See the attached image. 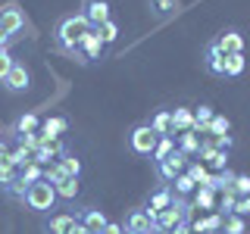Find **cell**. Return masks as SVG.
<instances>
[{"mask_svg": "<svg viewBox=\"0 0 250 234\" xmlns=\"http://www.w3.org/2000/svg\"><path fill=\"white\" fill-rule=\"evenodd\" d=\"M88 31H91V22H88V16H84V10L62 16L57 22V28H53V50L62 53V57H75L78 44H82V38L88 35Z\"/></svg>", "mask_w": 250, "mask_h": 234, "instance_id": "6da1fadb", "label": "cell"}, {"mask_svg": "<svg viewBox=\"0 0 250 234\" xmlns=\"http://www.w3.org/2000/svg\"><path fill=\"white\" fill-rule=\"evenodd\" d=\"M57 200L60 197H57V191H53V184L41 178V181H35V184L28 187V194H25V200H22V203H25L28 209H35V213H50V209L57 206Z\"/></svg>", "mask_w": 250, "mask_h": 234, "instance_id": "7a4b0ae2", "label": "cell"}, {"mask_svg": "<svg viewBox=\"0 0 250 234\" xmlns=\"http://www.w3.org/2000/svg\"><path fill=\"white\" fill-rule=\"evenodd\" d=\"M156 140H160V135L144 122V125H135V128H131L128 147H131V153H138V156H150L153 147H156Z\"/></svg>", "mask_w": 250, "mask_h": 234, "instance_id": "3957f363", "label": "cell"}, {"mask_svg": "<svg viewBox=\"0 0 250 234\" xmlns=\"http://www.w3.org/2000/svg\"><path fill=\"white\" fill-rule=\"evenodd\" d=\"M104 41H100V35H97V28H91L88 35L82 38V44H78V50H75V62H82V66H88V62H94V59H100L104 57Z\"/></svg>", "mask_w": 250, "mask_h": 234, "instance_id": "277c9868", "label": "cell"}, {"mask_svg": "<svg viewBox=\"0 0 250 234\" xmlns=\"http://www.w3.org/2000/svg\"><path fill=\"white\" fill-rule=\"evenodd\" d=\"M200 162L203 166H209L213 172H222V169H229V150H222V147H216V140L213 137H203L200 140Z\"/></svg>", "mask_w": 250, "mask_h": 234, "instance_id": "5b68a950", "label": "cell"}, {"mask_svg": "<svg viewBox=\"0 0 250 234\" xmlns=\"http://www.w3.org/2000/svg\"><path fill=\"white\" fill-rule=\"evenodd\" d=\"M188 162H191V159H188L182 150L169 153L163 162H156V178H160V181H166V184H172V181H175V175H182V172L188 169Z\"/></svg>", "mask_w": 250, "mask_h": 234, "instance_id": "8992f818", "label": "cell"}, {"mask_svg": "<svg viewBox=\"0 0 250 234\" xmlns=\"http://www.w3.org/2000/svg\"><path fill=\"white\" fill-rule=\"evenodd\" d=\"M172 200H175V194H172V187L169 184H163L156 194H150V200H147V206H144V213L150 215V222H153V228H156V218H160L163 209H169L172 206Z\"/></svg>", "mask_w": 250, "mask_h": 234, "instance_id": "52a82bcc", "label": "cell"}, {"mask_svg": "<svg viewBox=\"0 0 250 234\" xmlns=\"http://www.w3.org/2000/svg\"><path fill=\"white\" fill-rule=\"evenodd\" d=\"M22 28H25V16H22L19 6H13V3L0 6V31H6L10 38H16Z\"/></svg>", "mask_w": 250, "mask_h": 234, "instance_id": "ba28073f", "label": "cell"}, {"mask_svg": "<svg viewBox=\"0 0 250 234\" xmlns=\"http://www.w3.org/2000/svg\"><path fill=\"white\" fill-rule=\"evenodd\" d=\"M66 131H69L66 116H47L41 122V128H38V135H41V144H50V140H60Z\"/></svg>", "mask_w": 250, "mask_h": 234, "instance_id": "9c48e42d", "label": "cell"}, {"mask_svg": "<svg viewBox=\"0 0 250 234\" xmlns=\"http://www.w3.org/2000/svg\"><path fill=\"white\" fill-rule=\"evenodd\" d=\"M213 41H216V47L225 53V57H231V53H244V35H241L238 28H222Z\"/></svg>", "mask_w": 250, "mask_h": 234, "instance_id": "30bf717a", "label": "cell"}, {"mask_svg": "<svg viewBox=\"0 0 250 234\" xmlns=\"http://www.w3.org/2000/svg\"><path fill=\"white\" fill-rule=\"evenodd\" d=\"M75 215H78V222L88 228V234H100L106 228V222L109 218L104 215V209H97V206H84V209H75Z\"/></svg>", "mask_w": 250, "mask_h": 234, "instance_id": "8fae6325", "label": "cell"}, {"mask_svg": "<svg viewBox=\"0 0 250 234\" xmlns=\"http://www.w3.org/2000/svg\"><path fill=\"white\" fill-rule=\"evenodd\" d=\"M122 228H125V234H150L153 222H150V215H147L144 209H131V213L125 215Z\"/></svg>", "mask_w": 250, "mask_h": 234, "instance_id": "7c38bea8", "label": "cell"}, {"mask_svg": "<svg viewBox=\"0 0 250 234\" xmlns=\"http://www.w3.org/2000/svg\"><path fill=\"white\" fill-rule=\"evenodd\" d=\"M203 66L213 78H225V53L216 47V41L207 44V53H203Z\"/></svg>", "mask_w": 250, "mask_h": 234, "instance_id": "4fadbf2b", "label": "cell"}, {"mask_svg": "<svg viewBox=\"0 0 250 234\" xmlns=\"http://www.w3.org/2000/svg\"><path fill=\"white\" fill-rule=\"evenodd\" d=\"M28 84H31V75H28V69L22 66V62H16V66L10 69V75L3 78V88L10 91V94H22V91H28Z\"/></svg>", "mask_w": 250, "mask_h": 234, "instance_id": "5bb4252c", "label": "cell"}, {"mask_svg": "<svg viewBox=\"0 0 250 234\" xmlns=\"http://www.w3.org/2000/svg\"><path fill=\"white\" fill-rule=\"evenodd\" d=\"M84 16H88L91 28H100L104 22H109V3H106V0H88Z\"/></svg>", "mask_w": 250, "mask_h": 234, "instance_id": "9a60e30c", "label": "cell"}, {"mask_svg": "<svg viewBox=\"0 0 250 234\" xmlns=\"http://www.w3.org/2000/svg\"><path fill=\"white\" fill-rule=\"evenodd\" d=\"M75 225H78L75 213H57V215H50V222H47V234H69Z\"/></svg>", "mask_w": 250, "mask_h": 234, "instance_id": "2e32d148", "label": "cell"}, {"mask_svg": "<svg viewBox=\"0 0 250 234\" xmlns=\"http://www.w3.org/2000/svg\"><path fill=\"white\" fill-rule=\"evenodd\" d=\"M182 131H194V109L175 106L172 109V135H182Z\"/></svg>", "mask_w": 250, "mask_h": 234, "instance_id": "e0dca14e", "label": "cell"}, {"mask_svg": "<svg viewBox=\"0 0 250 234\" xmlns=\"http://www.w3.org/2000/svg\"><path fill=\"white\" fill-rule=\"evenodd\" d=\"M175 137H178L175 147L188 156V159H194V156L200 153V135H197V131H182V135H175Z\"/></svg>", "mask_w": 250, "mask_h": 234, "instance_id": "ac0fdd59", "label": "cell"}, {"mask_svg": "<svg viewBox=\"0 0 250 234\" xmlns=\"http://www.w3.org/2000/svg\"><path fill=\"white\" fill-rule=\"evenodd\" d=\"M222 213H213V215H207V218H194L191 222V231L194 234H207V231H222Z\"/></svg>", "mask_w": 250, "mask_h": 234, "instance_id": "d6986e66", "label": "cell"}, {"mask_svg": "<svg viewBox=\"0 0 250 234\" xmlns=\"http://www.w3.org/2000/svg\"><path fill=\"white\" fill-rule=\"evenodd\" d=\"M213 116H216L213 106H209V103H200L197 109H194V131H197V135H207V128H209V122H213Z\"/></svg>", "mask_w": 250, "mask_h": 234, "instance_id": "ffe728a7", "label": "cell"}, {"mask_svg": "<svg viewBox=\"0 0 250 234\" xmlns=\"http://www.w3.org/2000/svg\"><path fill=\"white\" fill-rule=\"evenodd\" d=\"M188 175H191L194 178V184H197V187H209V178H213V172H209L207 166H203V162L200 159H191V162H188Z\"/></svg>", "mask_w": 250, "mask_h": 234, "instance_id": "44dd1931", "label": "cell"}, {"mask_svg": "<svg viewBox=\"0 0 250 234\" xmlns=\"http://www.w3.org/2000/svg\"><path fill=\"white\" fill-rule=\"evenodd\" d=\"M147 125H150V128H153L160 137L172 135V109H160V113H153V119L147 122Z\"/></svg>", "mask_w": 250, "mask_h": 234, "instance_id": "7402d4cb", "label": "cell"}, {"mask_svg": "<svg viewBox=\"0 0 250 234\" xmlns=\"http://www.w3.org/2000/svg\"><path fill=\"white\" fill-rule=\"evenodd\" d=\"M216 191L213 187H197V191H194V200H191V206L194 209H216Z\"/></svg>", "mask_w": 250, "mask_h": 234, "instance_id": "603a6c76", "label": "cell"}, {"mask_svg": "<svg viewBox=\"0 0 250 234\" xmlns=\"http://www.w3.org/2000/svg\"><path fill=\"white\" fill-rule=\"evenodd\" d=\"M38 128H41V119H38L35 113H22L13 125V135L19 137V135H28V131H38Z\"/></svg>", "mask_w": 250, "mask_h": 234, "instance_id": "cb8c5ba5", "label": "cell"}, {"mask_svg": "<svg viewBox=\"0 0 250 234\" xmlns=\"http://www.w3.org/2000/svg\"><path fill=\"white\" fill-rule=\"evenodd\" d=\"M53 191H57V197H62V200H75V197H78V191H82V184H78V178L66 175L60 184H53Z\"/></svg>", "mask_w": 250, "mask_h": 234, "instance_id": "d4e9b609", "label": "cell"}, {"mask_svg": "<svg viewBox=\"0 0 250 234\" xmlns=\"http://www.w3.org/2000/svg\"><path fill=\"white\" fill-rule=\"evenodd\" d=\"M175 150H178V147H175V137H172V135H166V137H160V140H156V147H153L150 159H153V162H163L169 153H175Z\"/></svg>", "mask_w": 250, "mask_h": 234, "instance_id": "484cf974", "label": "cell"}, {"mask_svg": "<svg viewBox=\"0 0 250 234\" xmlns=\"http://www.w3.org/2000/svg\"><path fill=\"white\" fill-rule=\"evenodd\" d=\"M57 162L62 166V172H66V175H72V178H82V169H84V166H82V159H78V156H75L72 150H66V153H62Z\"/></svg>", "mask_w": 250, "mask_h": 234, "instance_id": "4316f807", "label": "cell"}, {"mask_svg": "<svg viewBox=\"0 0 250 234\" xmlns=\"http://www.w3.org/2000/svg\"><path fill=\"white\" fill-rule=\"evenodd\" d=\"M234 172L231 169H222V172H213V178H209V187H213V191H231L234 187Z\"/></svg>", "mask_w": 250, "mask_h": 234, "instance_id": "83f0119b", "label": "cell"}, {"mask_svg": "<svg viewBox=\"0 0 250 234\" xmlns=\"http://www.w3.org/2000/svg\"><path fill=\"white\" fill-rule=\"evenodd\" d=\"M197 191V184H194V178L188 175V172H182V175H175V181H172V194L175 197H188V194Z\"/></svg>", "mask_w": 250, "mask_h": 234, "instance_id": "f1b7e54d", "label": "cell"}, {"mask_svg": "<svg viewBox=\"0 0 250 234\" xmlns=\"http://www.w3.org/2000/svg\"><path fill=\"white\" fill-rule=\"evenodd\" d=\"M222 234H247V222H244V215H238V213L225 215V218H222Z\"/></svg>", "mask_w": 250, "mask_h": 234, "instance_id": "f546056e", "label": "cell"}, {"mask_svg": "<svg viewBox=\"0 0 250 234\" xmlns=\"http://www.w3.org/2000/svg\"><path fill=\"white\" fill-rule=\"evenodd\" d=\"M229 131H231V119H229V116H213V122H209V128H207V135L209 137H225V135H229Z\"/></svg>", "mask_w": 250, "mask_h": 234, "instance_id": "4dcf8cb0", "label": "cell"}, {"mask_svg": "<svg viewBox=\"0 0 250 234\" xmlns=\"http://www.w3.org/2000/svg\"><path fill=\"white\" fill-rule=\"evenodd\" d=\"M247 59L244 53H231V57H225V78H238L241 72H244Z\"/></svg>", "mask_w": 250, "mask_h": 234, "instance_id": "1f68e13d", "label": "cell"}, {"mask_svg": "<svg viewBox=\"0 0 250 234\" xmlns=\"http://www.w3.org/2000/svg\"><path fill=\"white\" fill-rule=\"evenodd\" d=\"M234 203H238V194H234V187H231V191H222V197H219V203H216V213L231 215V213H234Z\"/></svg>", "mask_w": 250, "mask_h": 234, "instance_id": "d6a6232c", "label": "cell"}, {"mask_svg": "<svg viewBox=\"0 0 250 234\" xmlns=\"http://www.w3.org/2000/svg\"><path fill=\"white\" fill-rule=\"evenodd\" d=\"M147 6H150V13H153V16L166 19V16L178 6V0H147Z\"/></svg>", "mask_w": 250, "mask_h": 234, "instance_id": "836d02e7", "label": "cell"}, {"mask_svg": "<svg viewBox=\"0 0 250 234\" xmlns=\"http://www.w3.org/2000/svg\"><path fill=\"white\" fill-rule=\"evenodd\" d=\"M19 178H22L25 184H35V181H41V178H44V169L38 166V162H28V166L19 169Z\"/></svg>", "mask_w": 250, "mask_h": 234, "instance_id": "e575fe53", "label": "cell"}, {"mask_svg": "<svg viewBox=\"0 0 250 234\" xmlns=\"http://www.w3.org/2000/svg\"><path fill=\"white\" fill-rule=\"evenodd\" d=\"M10 159H13L16 169H22V166H28V162H31V150H25L22 144H16L13 150H10Z\"/></svg>", "mask_w": 250, "mask_h": 234, "instance_id": "d590c367", "label": "cell"}, {"mask_svg": "<svg viewBox=\"0 0 250 234\" xmlns=\"http://www.w3.org/2000/svg\"><path fill=\"white\" fill-rule=\"evenodd\" d=\"M97 35H100V41H104V44H113L116 38H119V25L109 19V22H104V25L97 28Z\"/></svg>", "mask_w": 250, "mask_h": 234, "instance_id": "8d00e7d4", "label": "cell"}, {"mask_svg": "<svg viewBox=\"0 0 250 234\" xmlns=\"http://www.w3.org/2000/svg\"><path fill=\"white\" fill-rule=\"evenodd\" d=\"M62 178H66V172H62L60 162H50V166H44V181H50V184H60Z\"/></svg>", "mask_w": 250, "mask_h": 234, "instance_id": "74e56055", "label": "cell"}, {"mask_svg": "<svg viewBox=\"0 0 250 234\" xmlns=\"http://www.w3.org/2000/svg\"><path fill=\"white\" fill-rule=\"evenodd\" d=\"M16 140H19V144L25 147V150H31V153H35L38 147H41V135H38V131H28V135H19Z\"/></svg>", "mask_w": 250, "mask_h": 234, "instance_id": "f35d334b", "label": "cell"}, {"mask_svg": "<svg viewBox=\"0 0 250 234\" xmlns=\"http://www.w3.org/2000/svg\"><path fill=\"white\" fill-rule=\"evenodd\" d=\"M13 66H16L13 53H10V50H3V53H0V84H3V78L10 75V69H13Z\"/></svg>", "mask_w": 250, "mask_h": 234, "instance_id": "ab89813d", "label": "cell"}, {"mask_svg": "<svg viewBox=\"0 0 250 234\" xmlns=\"http://www.w3.org/2000/svg\"><path fill=\"white\" fill-rule=\"evenodd\" d=\"M234 194H238V197H250V175L234 178Z\"/></svg>", "mask_w": 250, "mask_h": 234, "instance_id": "60d3db41", "label": "cell"}, {"mask_svg": "<svg viewBox=\"0 0 250 234\" xmlns=\"http://www.w3.org/2000/svg\"><path fill=\"white\" fill-rule=\"evenodd\" d=\"M234 213L238 215H250V197H238V203H234Z\"/></svg>", "mask_w": 250, "mask_h": 234, "instance_id": "b9f144b4", "label": "cell"}, {"mask_svg": "<svg viewBox=\"0 0 250 234\" xmlns=\"http://www.w3.org/2000/svg\"><path fill=\"white\" fill-rule=\"evenodd\" d=\"M100 234H125V228H122L119 222H106V228L100 231Z\"/></svg>", "mask_w": 250, "mask_h": 234, "instance_id": "7bdbcfd3", "label": "cell"}, {"mask_svg": "<svg viewBox=\"0 0 250 234\" xmlns=\"http://www.w3.org/2000/svg\"><path fill=\"white\" fill-rule=\"evenodd\" d=\"M169 234H194V231H191V222H182V225H175V228H172Z\"/></svg>", "mask_w": 250, "mask_h": 234, "instance_id": "ee69618b", "label": "cell"}, {"mask_svg": "<svg viewBox=\"0 0 250 234\" xmlns=\"http://www.w3.org/2000/svg\"><path fill=\"white\" fill-rule=\"evenodd\" d=\"M69 234H88V228H84V225H82V222H78V225H75V228H72V231H69Z\"/></svg>", "mask_w": 250, "mask_h": 234, "instance_id": "f6af8a7d", "label": "cell"}, {"mask_svg": "<svg viewBox=\"0 0 250 234\" xmlns=\"http://www.w3.org/2000/svg\"><path fill=\"white\" fill-rule=\"evenodd\" d=\"M150 234H166V231H160V228H153V231H150Z\"/></svg>", "mask_w": 250, "mask_h": 234, "instance_id": "bcb514c9", "label": "cell"}, {"mask_svg": "<svg viewBox=\"0 0 250 234\" xmlns=\"http://www.w3.org/2000/svg\"><path fill=\"white\" fill-rule=\"evenodd\" d=\"M207 234H222V231H207Z\"/></svg>", "mask_w": 250, "mask_h": 234, "instance_id": "7dc6e473", "label": "cell"}, {"mask_svg": "<svg viewBox=\"0 0 250 234\" xmlns=\"http://www.w3.org/2000/svg\"><path fill=\"white\" fill-rule=\"evenodd\" d=\"M3 50H6V47H0V53H3Z\"/></svg>", "mask_w": 250, "mask_h": 234, "instance_id": "c3c4849f", "label": "cell"}, {"mask_svg": "<svg viewBox=\"0 0 250 234\" xmlns=\"http://www.w3.org/2000/svg\"><path fill=\"white\" fill-rule=\"evenodd\" d=\"M0 144H3V135H0Z\"/></svg>", "mask_w": 250, "mask_h": 234, "instance_id": "681fc988", "label": "cell"}]
</instances>
